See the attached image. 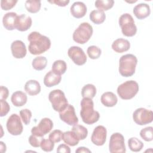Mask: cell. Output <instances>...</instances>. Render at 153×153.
<instances>
[{"mask_svg": "<svg viewBox=\"0 0 153 153\" xmlns=\"http://www.w3.org/2000/svg\"><path fill=\"white\" fill-rule=\"evenodd\" d=\"M27 39L29 41V51L33 55L42 54L49 50L51 47L50 38L36 31L30 32L27 36Z\"/></svg>", "mask_w": 153, "mask_h": 153, "instance_id": "6da1fadb", "label": "cell"}, {"mask_svg": "<svg viewBox=\"0 0 153 153\" xmlns=\"http://www.w3.org/2000/svg\"><path fill=\"white\" fill-rule=\"evenodd\" d=\"M80 105V116L84 123L90 125L99 120L100 114L99 112L94 110V103L91 99L83 97Z\"/></svg>", "mask_w": 153, "mask_h": 153, "instance_id": "7a4b0ae2", "label": "cell"}, {"mask_svg": "<svg viewBox=\"0 0 153 153\" xmlns=\"http://www.w3.org/2000/svg\"><path fill=\"white\" fill-rule=\"evenodd\" d=\"M137 63V57L132 54L122 56L119 60V72L121 76L129 77L132 76L136 70Z\"/></svg>", "mask_w": 153, "mask_h": 153, "instance_id": "3957f363", "label": "cell"}, {"mask_svg": "<svg viewBox=\"0 0 153 153\" xmlns=\"http://www.w3.org/2000/svg\"><path fill=\"white\" fill-rule=\"evenodd\" d=\"M138 83L133 80L127 81L117 88L118 96L123 100H129L134 97L139 91Z\"/></svg>", "mask_w": 153, "mask_h": 153, "instance_id": "277c9868", "label": "cell"}, {"mask_svg": "<svg viewBox=\"0 0 153 153\" xmlns=\"http://www.w3.org/2000/svg\"><path fill=\"white\" fill-rule=\"evenodd\" d=\"M93 27L91 25L87 22L81 23L74 32L72 38L75 42L84 44L91 38L93 34Z\"/></svg>", "mask_w": 153, "mask_h": 153, "instance_id": "5b68a950", "label": "cell"}, {"mask_svg": "<svg viewBox=\"0 0 153 153\" xmlns=\"http://www.w3.org/2000/svg\"><path fill=\"white\" fill-rule=\"evenodd\" d=\"M48 99L54 111L61 112L68 105V100L65 93L59 89L51 91L48 95Z\"/></svg>", "mask_w": 153, "mask_h": 153, "instance_id": "8992f818", "label": "cell"}, {"mask_svg": "<svg viewBox=\"0 0 153 153\" xmlns=\"http://www.w3.org/2000/svg\"><path fill=\"white\" fill-rule=\"evenodd\" d=\"M123 34L128 37L133 36L137 32V27L134 24L133 17L128 13L122 14L118 20Z\"/></svg>", "mask_w": 153, "mask_h": 153, "instance_id": "52a82bcc", "label": "cell"}, {"mask_svg": "<svg viewBox=\"0 0 153 153\" xmlns=\"http://www.w3.org/2000/svg\"><path fill=\"white\" fill-rule=\"evenodd\" d=\"M109 150L111 153H125L126 151L124 138L120 133H113L110 137Z\"/></svg>", "mask_w": 153, "mask_h": 153, "instance_id": "ba28073f", "label": "cell"}, {"mask_svg": "<svg viewBox=\"0 0 153 153\" xmlns=\"http://www.w3.org/2000/svg\"><path fill=\"white\" fill-rule=\"evenodd\" d=\"M133 119L136 124L143 126L151 123L153 120V112L143 108L136 109L133 114Z\"/></svg>", "mask_w": 153, "mask_h": 153, "instance_id": "9c48e42d", "label": "cell"}, {"mask_svg": "<svg viewBox=\"0 0 153 153\" xmlns=\"http://www.w3.org/2000/svg\"><path fill=\"white\" fill-rule=\"evenodd\" d=\"M7 129L10 134L17 136L22 134L23 127L20 117L16 114H13L10 116L7 121Z\"/></svg>", "mask_w": 153, "mask_h": 153, "instance_id": "30bf717a", "label": "cell"}, {"mask_svg": "<svg viewBox=\"0 0 153 153\" xmlns=\"http://www.w3.org/2000/svg\"><path fill=\"white\" fill-rule=\"evenodd\" d=\"M53 127V123L48 118H42L37 126L32 128L31 133L32 134L43 137L44 135L49 133Z\"/></svg>", "mask_w": 153, "mask_h": 153, "instance_id": "8fae6325", "label": "cell"}, {"mask_svg": "<svg viewBox=\"0 0 153 153\" xmlns=\"http://www.w3.org/2000/svg\"><path fill=\"white\" fill-rule=\"evenodd\" d=\"M68 56L78 66L83 65L87 61V56L83 50L78 46L71 47L68 51Z\"/></svg>", "mask_w": 153, "mask_h": 153, "instance_id": "7c38bea8", "label": "cell"}, {"mask_svg": "<svg viewBox=\"0 0 153 153\" xmlns=\"http://www.w3.org/2000/svg\"><path fill=\"white\" fill-rule=\"evenodd\" d=\"M59 117L62 121L69 126H74L78 123L75 108L70 104H68L65 109L59 112Z\"/></svg>", "mask_w": 153, "mask_h": 153, "instance_id": "4fadbf2b", "label": "cell"}, {"mask_svg": "<svg viewBox=\"0 0 153 153\" xmlns=\"http://www.w3.org/2000/svg\"><path fill=\"white\" fill-rule=\"evenodd\" d=\"M106 128L103 126H98L93 131L91 140L94 145L97 146H102L106 142Z\"/></svg>", "mask_w": 153, "mask_h": 153, "instance_id": "5bb4252c", "label": "cell"}, {"mask_svg": "<svg viewBox=\"0 0 153 153\" xmlns=\"http://www.w3.org/2000/svg\"><path fill=\"white\" fill-rule=\"evenodd\" d=\"M11 50L13 57L16 59L23 58L27 53L25 44L20 40H16L11 43Z\"/></svg>", "mask_w": 153, "mask_h": 153, "instance_id": "9a60e30c", "label": "cell"}, {"mask_svg": "<svg viewBox=\"0 0 153 153\" xmlns=\"http://www.w3.org/2000/svg\"><path fill=\"white\" fill-rule=\"evenodd\" d=\"M32 20L30 16L22 14L18 16L16 21V29L19 31L27 30L32 26Z\"/></svg>", "mask_w": 153, "mask_h": 153, "instance_id": "2e32d148", "label": "cell"}, {"mask_svg": "<svg viewBox=\"0 0 153 153\" xmlns=\"http://www.w3.org/2000/svg\"><path fill=\"white\" fill-rule=\"evenodd\" d=\"M87 10L86 5L81 1L75 2L70 8V12L72 16L76 19H80L85 16Z\"/></svg>", "mask_w": 153, "mask_h": 153, "instance_id": "e0dca14e", "label": "cell"}, {"mask_svg": "<svg viewBox=\"0 0 153 153\" xmlns=\"http://www.w3.org/2000/svg\"><path fill=\"white\" fill-rule=\"evenodd\" d=\"M133 12L136 18L141 20L149 16L151 10L148 4L145 3H140L136 5L134 7Z\"/></svg>", "mask_w": 153, "mask_h": 153, "instance_id": "ac0fdd59", "label": "cell"}, {"mask_svg": "<svg viewBox=\"0 0 153 153\" xmlns=\"http://www.w3.org/2000/svg\"><path fill=\"white\" fill-rule=\"evenodd\" d=\"M17 15L14 12H8L3 16L2 23L4 27L8 30H13L16 29V21Z\"/></svg>", "mask_w": 153, "mask_h": 153, "instance_id": "d6986e66", "label": "cell"}, {"mask_svg": "<svg viewBox=\"0 0 153 153\" xmlns=\"http://www.w3.org/2000/svg\"><path fill=\"white\" fill-rule=\"evenodd\" d=\"M130 47V42L126 39L118 38L112 44V48L117 53H121L127 51Z\"/></svg>", "mask_w": 153, "mask_h": 153, "instance_id": "ffe728a7", "label": "cell"}, {"mask_svg": "<svg viewBox=\"0 0 153 153\" xmlns=\"http://www.w3.org/2000/svg\"><path fill=\"white\" fill-rule=\"evenodd\" d=\"M61 79V75L55 74L52 71H50L44 78V84L47 87H51L59 84Z\"/></svg>", "mask_w": 153, "mask_h": 153, "instance_id": "44dd1931", "label": "cell"}, {"mask_svg": "<svg viewBox=\"0 0 153 153\" xmlns=\"http://www.w3.org/2000/svg\"><path fill=\"white\" fill-rule=\"evenodd\" d=\"M100 101L106 107H113L117 104L118 99L114 93L107 91L102 94L100 97Z\"/></svg>", "mask_w": 153, "mask_h": 153, "instance_id": "7402d4cb", "label": "cell"}, {"mask_svg": "<svg viewBox=\"0 0 153 153\" xmlns=\"http://www.w3.org/2000/svg\"><path fill=\"white\" fill-rule=\"evenodd\" d=\"M26 92L30 96H35L41 91V85L38 81L34 79L27 81L25 85Z\"/></svg>", "mask_w": 153, "mask_h": 153, "instance_id": "603a6c76", "label": "cell"}, {"mask_svg": "<svg viewBox=\"0 0 153 153\" xmlns=\"http://www.w3.org/2000/svg\"><path fill=\"white\" fill-rule=\"evenodd\" d=\"M27 96L25 93L22 91H17L13 93L11 97L12 103L17 107L22 106L27 102Z\"/></svg>", "mask_w": 153, "mask_h": 153, "instance_id": "cb8c5ba5", "label": "cell"}, {"mask_svg": "<svg viewBox=\"0 0 153 153\" xmlns=\"http://www.w3.org/2000/svg\"><path fill=\"white\" fill-rule=\"evenodd\" d=\"M89 17L90 20L96 25L103 23L106 19V15L104 11L100 10H93L90 13Z\"/></svg>", "mask_w": 153, "mask_h": 153, "instance_id": "d4e9b609", "label": "cell"}, {"mask_svg": "<svg viewBox=\"0 0 153 153\" xmlns=\"http://www.w3.org/2000/svg\"><path fill=\"white\" fill-rule=\"evenodd\" d=\"M62 139L65 143L72 146L78 145L79 141L76 136L72 130L64 132L63 133Z\"/></svg>", "mask_w": 153, "mask_h": 153, "instance_id": "484cf974", "label": "cell"}, {"mask_svg": "<svg viewBox=\"0 0 153 153\" xmlns=\"http://www.w3.org/2000/svg\"><path fill=\"white\" fill-rule=\"evenodd\" d=\"M67 69L66 62L62 60H57L54 62L52 65V71L57 75H61L65 74Z\"/></svg>", "mask_w": 153, "mask_h": 153, "instance_id": "4316f807", "label": "cell"}, {"mask_svg": "<svg viewBox=\"0 0 153 153\" xmlns=\"http://www.w3.org/2000/svg\"><path fill=\"white\" fill-rule=\"evenodd\" d=\"M96 94V88L91 84L85 85L81 90V95L83 97L93 99Z\"/></svg>", "mask_w": 153, "mask_h": 153, "instance_id": "83f0119b", "label": "cell"}, {"mask_svg": "<svg viewBox=\"0 0 153 153\" xmlns=\"http://www.w3.org/2000/svg\"><path fill=\"white\" fill-rule=\"evenodd\" d=\"M71 130L75 133L79 140L85 139L88 135L87 129L84 126L81 125L76 124L73 126Z\"/></svg>", "mask_w": 153, "mask_h": 153, "instance_id": "f1b7e54d", "label": "cell"}, {"mask_svg": "<svg viewBox=\"0 0 153 153\" xmlns=\"http://www.w3.org/2000/svg\"><path fill=\"white\" fill-rule=\"evenodd\" d=\"M47 65V59L44 56H38L33 59L32 65L36 71H41L45 68Z\"/></svg>", "mask_w": 153, "mask_h": 153, "instance_id": "f546056e", "label": "cell"}, {"mask_svg": "<svg viewBox=\"0 0 153 153\" xmlns=\"http://www.w3.org/2000/svg\"><path fill=\"white\" fill-rule=\"evenodd\" d=\"M128 146L131 151L139 152L143 148V143L139 139L133 137L128 139Z\"/></svg>", "mask_w": 153, "mask_h": 153, "instance_id": "4dcf8cb0", "label": "cell"}, {"mask_svg": "<svg viewBox=\"0 0 153 153\" xmlns=\"http://www.w3.org/2000/svg\"><path fill=\"white\" fill-rule=\"evenodd\" d=\"M41 4L40 1L27 0L25 2V8L27 11L31 13H38L41 8Z\"/></svg>", "mask_w": 153, "mask_h": 153, "instance_id": "1f68e13d", "label": "cell"}, {"mask_svg": "<svg viewBox=\"0 0 153 153\" xmlns=\"http://www.w3.org/2000/svg\"><path fill=\"white\" fill-rule=\"evenodd\" d=\"M94 4L98 10L107 11L113 7L114 1L113 0H97L96 1Z\"/></svg>", "mask_w": 153, "mask_h": 153, "instance_id": "d6a6232c", "label": "cell"}, {"mask_svg": "<svg viewBox=\"0 0 153 153\" xmlns=\"http://www.w3.org/2000/svg\"><path fill=\"white\" fill-rule=\"evenodd\" d=\"M140 137L146 142L152 141L153 139V128L151 126L146 127L140 131Z\"/></svg>", "mask_w": 153, "mask_h": 153, "instance_id": "836d02e7", "label": "cell"}, {"mask_svg": "<svg viewBox=\"0 0 153 153\" xmlns=\"http://www.w3.org/2000/svg\"><path fill=\"white\" fill-rule=\"evenodd\" d=\"M87 53L90 59H97L100 56L102 51L96 45H91L88 47Z\"/></svg>", "mask_w": 153, "mask_h": 153, "instance_id": "e575fe53", "label": "cell"}, {"mask_svg": "<svg viewBox=\"0 0 153 153\" xmlns=\"http://www.w3.org/2000/svg\"><path fill=\"white\" fill-rule=\"evenodd\" d=\"M54 146V143L50 139H42L40 143V147L41 149L45 152L51 151Z\"/></svg>", "mask_w": 153, "mask_h": 153, "instance_id": "d590c367", "label": "cell"}, {"mask_svg": "<svg viewBox=\"0 0 153 153\" xmlns=\"http://www.w3.org/2000/svg\"><path fill=\"white\" fill-rule=\"evenodd\" d=\"M20 115L22 121L25 125H28L30 123L32 117V112L28 109H23L20 111Z\"/></svg>", "mask_w": 153, "mask_h": 153, "instance_id": "8d00e7d4", "label": "cell"}, {"mask_svg": "<svg viewBox=\"0 0 153 153\" xmlns=\"http://www.w3.org/2000/svg\"><path fill=\"white\" fill-rule=\"evenodd\" d=\"M63 132L60 130H54L50 133L48 139L54 143L59 142L62 139Z\"/></svg>", "mask_w": 153, "mask_h": 153, "instance_id": "74e56055", "label": "cell"}, {"mask_svg": "<svg viewBox=\"0 0 153 153\" xmlns=\"http://www.w3.org/2000/svg\"><path fill=\"white\" fill-rule=\"evenodd\" d=\"M17 2V1L14 0H2L1 1V7L4 10H9L13 8Z\"/></svg>", "mask_w": 153, "mask_h": 153, "instance_id": "f35d334b", "label": "cell"}, {"mask_svg": "<svg viewBox=\"0 0 153 153\" xmlns=\"http://www.w3.org/2000/svg\"><path fill=\"white\" fill-rule=\"evenodd\" d=\"M42 139V137H39L34 134H32L29 137V143L32 146L38 148L40 146V143Z\"/></svg>", "mask_w": 153, "mask_h": 153, "instance_id": "ab89813d", "label": "cell"}, {"mask_svg": "<svg viewBox=\"0 0 153 153\" xmlns=\"http://www.w3.org/2000/svg\"><path fill=\"white\" fill-rule=\"evenodd\" d=\"M1 102V113H0V116L4 117L6 115L8 112L10 110V106L8 102H7L5 100H0Z\"/></svg>", "mask_w": 153, "mask_h": 153, "instance_id": "60d3db41", "label": "cell"}, {"mask_svg": "<svg viewBox=\"0 0 153 153\" xmlns=\"http://www.w3.org/2000/svg\"><path fill=\"white\" fill-rule=\"evenodd\" d=\"M8 94H9L8 89L7 87L1 85L0 87V99L1 100H5L8 98Z\"/></svg>", "mask_w": 153, "mask_h": 153, "instance_id": "b9f144b4", "label": "cell"}, {"mask_svg": "<svg viewBox=\"0 0 153 153\" xmlns=\"http://www.w3.org/2000/svg\"><path fill=\"white\" fill-rule=\"evenodd\" d=\"M57 152L59 153H70L71 149L66 144H61L57 148Z\"/></svg>", "mask_w": 153, "mask_h": 153, "instance_id": "7bdbcfd3", "label": "cell"}, {"mask_svg": "<svg viewBox=\"0 0 153 153\" xmlns=\"http://www.w3.org/2000/svg\"><path fill=\"white\" fill-rule=\"evenodd\" d=\"M51 4H54L60 7H65L66 5H67L69 3V0H54V1H48Z\"/></svg>", "mask_w": 153, "mask_h": 153, "instance_id": "ee69618b", "label": "cell"}, {"mask_svg": "<svg viewBox=\"0 0 153 153\" xmlns=\"http://www.w3.org/2000/svg\"><path fill=\"white\" fill-rule=\"evenodd\" d=\"M76 153H82V152H88L90 153L91 151L90 149H88L87 148L84 147V146H81L78 148L76 151H75Z\"/></svg>", "mask_w": 153, "mask_h": 153, "instance_id": "f6af8a7d", "label": "cell"}, {"mask_svg": "<svg viewBox=\"0 0 153 153\" xmlns=\"http://www.w3.org/2000/svg\"><path fill=\"white\" fill-rule=\"evenodd\" d=\"M0 146H1V152H4L6 151V145L3 142H0Z\"/></svg>", "mask_w": 153, "mask_h": 153, "instance_id": "bcb514c9", "label": "cell"}]
</instances>
